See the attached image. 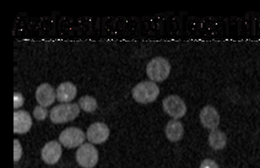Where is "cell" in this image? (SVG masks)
Returning <instances> with one entry per match:
<instances>
[{
  "instance_id": "cell-1",
  "label": "cell",
  "mask_w": 260,
  "mask_h": 168,
  "mask_svg": "<svg viewBox=\"0 0 260 168\" xmlns=\"http://www.w3.org/2000/svg\"><path fill=\"white\" fill-rule=\"evenodd\" d=\"M133 98L141 105H147L156 101L159 95V88L156 82L153 81H143L135 85V87L132 90Z\"/></svg>"
},
{
  "instance_id": "cell-8",
  "label": "cell",
  "mask_w": 260,
  "mask_h": 168,
  "mask_svg": "<svg viewBox=\"0 0 260 168\" xmlns=\"http://www.w3.org/2000/svg\"><path fill=\"white\" fill-rule=\"evenodd\" d=\"M199 118L204 128L210 129V130H215L220 125V114L212 106H205L200 112Z\"/></svg>"
},
{
  "instance_id": "cell-15",
  "label": "cell",
  "mask_w": 260,
  "mask_h": 168,
  "mask_svg": "<svg viewBox=\"0 0 260 168\" xmlns=\"http://www.w3.org/2000/svg\"><path fill=\"white\" fill-rule=\"evenodd\" d=\"M78 105L82 111L87 112V113H92L97 110V101L92 96H82L79 99Z\"/></svg>"
},
{
  "instance_id": "cell-18",
  "label": "cell",
  "mask_w": 260,
  "mask_h": 168,
  "mask_svg": "<svg viewBox=\"0 0 260 168\" xmlns=\"http://www.w3.org/2000/svg\"><path fill=\"white\" fill-rule=\"evenodd\" d=\"M23 103H25V98L20 92H15L14 93V108L15 110H19L20 107H22Z\"/></svg>"
},
{
  "instance_id": "cell-13",
  "label": "cell",
  "mask_w": 260,
  "mask_h": 168,
  "mask_svg": "<svg viewBox=\"0 0 260 168\" xmlns=\"http://www.w3.org/2000/svg\"><path fill=\"white\" fill-rule=\"evenodd\" d=\"M76 93L78 90L73 82H61L57 88V99L61 103H72L73 99H75Z\"/></svg>"
},
{
  "instance_id": "cell-16",
  "label": "cell",
  "mask_w": 260,
  "mask_h": 168,
  "mask_svg": "<svg viewBox=\"0 0 260 168\" xmlns=\"http://www.w3.org/2000/svg\"><path fill=\"white\" fill-rule=\"evenodd\" d=\"M47 114H48L47 108L42 107V106H37L34 110V117L36 118L37 120H44L47 118Z\"/></svg>"
},
{
  "instance_id": "cell-4",
  "label": "cell",
  "mask_w": 260,
  "mask_h": 168,
  "mask_svg": "<svg viewBox=\"0 0 260 168\" xmlns=\"http://www.w3.org/2000/svg\"><path fill=\"white\" fill-rule=\"evenodd\" d=\"M86 134L76 126H70V128L64 129L59 135V143L68 149H75L84 145V141L86 139Z\"/></svg>"
},
{
  "instance_id": "cell-11",
  "label": "cell",
  "mask_w": 260,
  "mask_h": 168,
  "mask_svg": "<svg viewBox=\"0 0 260 168\" xmlns=\"http://www.w3.org/2000/svg\"><path fill=\"white\" fill-rule=\"evenodd\" d=\"M32 126V119L28 112L15 111L14 113V132L15 134H26Z\"/></svg>"
},
{
  "instance_id": "cell-12",
  "label": "cell",
  "mask_w": 260,
  "mask_h": 168,
  "mask_svg": "<svg viewBox=\"0 0 260 168\" xmlns=\"http://www.w3.org/2000/svg\"><path fill=\"white\" fill-rule=\"evenodd\" d=\"M165 134L171 143H178L184 137V126L178 119H172L167 123Z\"/></svg>"
},
{
  "instance_id": "cell-19",
  "label": "cell",
  "mask_w": 260,
  "mask_h": 168,
  "mask_svg": "<svg viewBox=\"0 0 260 168\" xmlns=\"http://www.w3.org/2000/svg\"><path fill=\"white\" fill-rule=\"evenodd\" d=\"M200 168H220L218 164L214 160H210V158H206L200 164Z\"/></svg>"
},
{
  "instance_id": "cell-5",
  "label": "cell",
  "mask_w": 260,
  "mask_h": 168,
  "mask_svg": "<svg viewBox=\"0 0 260 168\" xmlns=\"http://www.w3.org/2000/svg\"><path fill=\"white\" fill-rule=\"evenodd\" d=\"M76 162L84 168H93L99 162V151L92 144H84L76 151Z\"/></svg>"
},
{
  "instance_id": "cell-2",
  "label": "cell",
  "mask_w": 260,
  "mask_h": 168,
  "mask_svg": "<svg viewBox=\"0 0 260 168\" xmlns=\"http://www.w3.org/2000/svg\"><path fill=\"white\" fill-rule=\"evenodd\" d=\"M171 64L166 58L156 57L149 61L146 66V74L153 82H162L170 76Z\"/></svg>"
},
{
  "instance_id": "cell-9",
  "label": "cell",
  "mask_w": 260,
  "mask_h": 168,
  "mask_svg": "<svg viewBox=\"0 0 260 168\" xmlns=\"http://www.w3.org/2000/svg\"><path fill=\"white\" fill-rule=\"evenodd\" d=\"M42 160L47 164H55L60 160L61 157V145L59 141H49L43 146L42 152Z\"/></svg>"
},
{
  "instance_id": "cell-17",
  "label": "cell",
  "mask_w": 260,
  "mask_h": 168,
  "mask_svg": "<svg viewBox=\"0 0 260 168\" xmlns=\"http://www.w3.org/2000/svg\"><path fill=\"white\" fill-rule=\"evenodd\" d=\"M22 156V146L17 139L14 140V161L19 162Z\"/></svg>"
},
{
  "instance_id": "cell-3",
  "label": "cell",
  "mask_w": 260,
  "mask_h": 168,
  "mask_svg": "<svg viewBox=\"0 0 260 168\" xmlns=\"http://www.w3.org/2000/svg\"><path fill=\"white\" fill-rule=\"evenodd\" d=\"M80 114V106L76 103H60L51 111V120L55 124L72 122Z\"/></svg>"
},
{
  "instance_id": "cell-6",
  "label": "cell",
  "mask_w": 260,
  "mask_h": 168,
  "mask_svg": "<svg viewBox=\"0 0 260 168\" xmlns=\"http://www.w3.org/2000/svg\"><path fill=\"white\" fill-rule=\"evenodd\" d=\"M164 110L170 117L173 119H181L187 113V106L179 96L177 95H170L162 102Z\"/></svg>"
},
{
  "instance_id": "cell-7",
  "label": "cell",
  "mask_w": 260,
  "mask_h": 168,
  "mask_svg": "<svg viewBox=\"0 0 260 168\" xmlns=\"http://www.w3.org/2000/svg\"><path fill=\"white\" fill-rule=\"evenodd\" d=\"M86 137L91 144H103L109 138V128L105 123H93L88 126Z\"/></svg>"
},
{
  "instance_id": "cell-14",
  "label": "cell",
  "mask_w": 260,
  "mask_h": 168,
  "mask_svg": "<svg viewBox=\"0 0 260 168\" xmlns=\"http://www.w3.org/2000/svg\"><path fill=\"white\" fill-rule=\"evenodd\" d=\"M209 145L211 149L216 150H223L227 145V137L223 131L215 129L211 130L209 134Z\"/></svg>"
},
{
  "instance_id": "cell-10",
  "label": "cell",
  "mask_w": 260,
  "mask_h": 168,
  "mask_svg": "<svg viewBox=\"0 0 260 168\" xmlns=\"http://www.w3.org/2000/svg\"><path fill=\"white\" fill-rule=\"evenodd\" d=\"M36 99L38 105L47 108L49 107V106H52L55 99H57V92H55L54 88L52 87V85L42 84L37 87Z\"/></svg>"
}]
</instances>
